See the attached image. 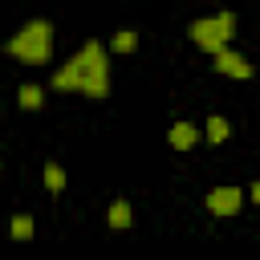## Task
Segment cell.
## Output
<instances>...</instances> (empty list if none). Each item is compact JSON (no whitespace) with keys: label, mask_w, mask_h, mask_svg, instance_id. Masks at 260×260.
<instances>
[{"label":"cell","mask_w":260,"mask_h":260,"mask_svg":"<svg viewBox=\"0 0 260 260\" xmlns=\"http://www.w3.org/2000/svg\"><path fill=\"white\" fill-rule=\"evenodd\" d=\"M45 187H49V195L65 191V167L61 162H45Z\"/></svg>","instance_id":"obj_11"},{"label":"cell","mask_w":260,"mask_h":260,"mask_svg":"<svg viewBox=\"0 0 260 260\" xmlns=\"http://www.w3.org/2000/svg\"><path fill=\"white\" fill-rule=\"evenodd\" d=\"M0 167H4V158H0Z\"/></svg>","instance_id":"obj_13"},{"label":"cell","mask_w":260,"mask_h":260,"mask_svg":"<svg viewBox=\"0 0 260 260\" xmlns=\"http://www.w3.org/2000/svg\"><path fill=\"white\" fill-rule=\"evenodd\" d=\"M53 89L61 93H81L89 102L110 98V53L102 41H85L61 69H53Z\"/></svg>","instance_id":"obj_1"},{"label":"cell","mask_w":260,"mask_h":260,"mask_svg":"<svg viewBox=\"0 0 260 260\" xmlns=\"http://www.w3.org/2000/svg\"><path fill=\"white\" fill-rule=\"evenodd\" d=\"M228 134H232L228 118H223V114H211V118H207V126H203V138L219 146V142H228Z\"/></svg>","instance_id":"obj_10"},{"label":"cell","mask_w":260,"mask_h":260,"mask_svg":"<svg viewBox=\"0 0 260 260\" xmlns=\"http://www.w3.org/2000/svg\"><path fill=\"white\" fill-rule=\"evenodd\" d=\"M215 69H219V73H228V77H236V81H248V77H252L248 57H244V53H236V49H219V53H215Z\"/></svg>","instance_id":"obj_5"},{"label":"cell","mask_w":260,"mask_h":260,"mask_svg":"<svg viewBox=\"0 0 260 260\" xmlns=\"http://www.w3.org/2000/svg\"><path fill=\"white\" fill-rule=\"evenodd\" d=\"M244 207V191L240 187H215L207 191V211L211 215H236Z\"/></svg>","instance_id":"obj_4"},{"label":"cell","mask_w":260,"mask_h":260,"mask_svg":"<svg viewBox=\"0 0 260 260\" xmlns=\"http://www.w3.org/2000/svg\"><path fill=\"white\" fill-rule=\"evenodd\" d=\"M4 49H8V57L24 61V65H49V57H53V20H45V16L24 20L20 32H12Z\"/></svg>","instance_id":"obj_2"},{"label":"cell","mask_w":260,"mask_h":260,"mask_svg":"<svg viewBox=\"0 0 260 260\" xmlns=\"http://www.w3.org/2000/svg\"><path fill=\"white\" fill-rule=\"evenodd\" d=\"M187 37L203 49V53H219V49H228V41L236 37V16L232 12H219V16H203V20H191V28H187Z\"/></svg>","instance_id":"obj_3"},{"label":"cell","mask_w":260,"mask_h":260,"mask_svg":"<svg viewBox=\"0 0 260 260\" xmlns=\"http://www.w3.org/2000/svg\"><path fill=\"white\" fill-rule=\"evenodd\" d=\"M110 49H114V53H134V49H138V32H134V28H118L114 41H110Z\"/></svg>","instance_id":"obj_12"},{"label":"cell","mask_w":260,"mask_h":260,"mask_svg":"<svg viewBox=\"0 0 260 260\" xmlns=\"http://www.w3.org/2000/svg\"><path fill=\"white\" fill-rule=\"evenodd\" d=\"M16 102H20V110H41V106H45V89L32 85V81H24V85L16 89Z\"/></svg>","instance_id":"obj_9"},{"label":"cell","mask_w":260,"mask_h":260,"mask_svg":"<svg viewBox=\"0 0 260 260\" xmlns=\"http://www.w3.org/2000/svg\"><path fill=\"white\" fill-rule=\"evenodd\" d=\"M106 223H110V232H130V223H134V207H130V199H114L110 211H106Z\"/></svg>","instance_id":"obj_6"},{"label":"cell","mask_w":260,"mask_h":260,"mask_svg":"<svg viewBox=\"0 0 260 260\" xmlns=\"http://www.w3.org/2000/svg\"><path fill=\"white\" fill-rule=\"evenodd\" d=\"M32 232H37V223H32V215H24V211H16V215H12V223H8V236H12L16 244H28V240H32Z\"/></svg>","instance_id":"obj_8"},{"label":"cell","mask_w":260,"mask_h":260,"mask_svg":"<svg viewBox=\"0 0 260 260\" xmlns=\"http://www.w3.org/2000/svg\"><path fill=\"white\" fill-rule=\"evenodd\" d=\"M167 142H171V150H191V146L199 142V130H195L191 122H175V126L167 130Z\"/></svg>","instance_id":"obj_7"}]
</instances>
